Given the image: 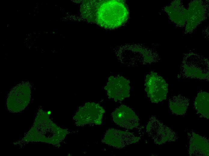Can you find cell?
Segmentation results:
<instances>
[{
    "instance_id": "1",
    "label": "cell",
    "mask_w": 209,
    "mask_h": 156,
    "mask_svg": "<svg viewBox=\"0 0 209 156\" xmlns=\"http://www.w3.org/2000/svg\"><path fill=\"white\" fill-rule=\"evenodd\" d=\"M180 74L182 76L186 78L208 80L209 62L207 59L195 53L186 54L182 62Z\"/></svg>"
},
{
    "instance_id": "2",
    "label": "cell",
    "mask_w": 209,
    "mask_h": 156,
    "mask_svg": "<svg viewBox=\"0 0 209 156\" xmlns=\"http://www.w3.org/2000/svg\"><path fill=\"white\" fill-rule=\"evenodd\" d=\"M145 86L147 96L152 102L157 103L166 99L168 85L156 73L152 72L147 75Z\"/></svg>"
},
{
    "instance_id": "3",
    "label": "cell",
    "mask_w": 209,
    "mask_h": 156,
    "mask_svg": "<svg viewBox=\"0 0 209 156\" xmlns=\"http://www.w3.org/2000/svg\"><path fill=\"white\" fill-rule=\"evenodd\" d=\"M104 112V109L99 104L91 103L78 110L74 119L79 126L87 124L99 125L102 123Z\"/></svg>"
},
{
    "instance_id": "4",
    "label": "cell",
    "mask_w": 209,
    "mask_h": 156,
    "mask_svg": "<svg viewBox=\"0 0 209 156\" xmlns=\"http://www.w3.org/2000/svg\"><path fill=\"white\" fill-rule=\"evenodd\" d=\"M30 98V90L27 83L17 85L10 92L7 101L8 108L13 112H19L26 107Z\"/></svg>"
},
{
    "instance_id": "5",
    "label": "cell",
    "mask_w": 209,
    "mask_h": 156,
    "mask_svg": "<svg viewBox=\"0 0 209 156\" xmlns=\"http://www.w3.org/2000/svg\"><path fill=\"white\" fill-rule=\"evenodd\" d=\"M146 130L149 135L157 144H164L176 139L174 132L154 117L150 118Z\"/></svg>"
},
{
    "instance_id": "6",
    "label": "cell",
    "mask_w": 209,
    "mask_h": 156,
    "mask_svg": "<svg viewBox=\"0 0 209 156\" xmlns=\"http://www.w3.org/2000/svg\"><path fill=\"white\" fill-rule=\"evenodd\" d=\"M140 139V137L133 133L111 128L105 133L102 142L115 148H121L136 143Z\"/></svg>"
},
{
    "instance_id": "7",
    "label": "cell",
    "mask_w": 209,
    "mask_h": 156,
    "mask_svg": "<svg viewBox=\"0 0 209 156\" xmlns=\"http://www.w3.org/2000/svg\"><path fill=\"white\" fill-rule=\"evenodd\" d=\"M109 6L100 10L99 16L103 19L102 21H106V23H108V26L113 27L120 26L126 21L128 16L125 5L120 2L115 1Z\"/></svg>"
},
{
    "instance_id": "8",
    "label": "cell",
    "mask_w": 209,
    "mask_h": 156,
    "mask_svg": "<svg viewBox=\"0 0 209 156\" xmlns=\"http://www.w3.org/2000/svg\"><path fill=\"white\" fill-rule=\"evenodd\" d=\"M130 81L122 76H111L105 87L108 95L115 101H122L130 96Z\"/></svg>"
},
{
    "instance_id": "9",
    "label": "cell",
    "mask_w": 209,
    "mask_h": 156,
    "mask_svg": "<svg viewBox=\"0 0 209 156\" xmlns=\"http://www.w3.org/2000/svg\"><path fill=\"white\" fill-rule=\"evenodd\" d=\"M113 120L117 125L132 129L138 127L140 120L134 112L128 106L123 105L116 109L112 114Z\"/></svg>"
},
{
    "instance_id": "10",
    "label": "cell",
    "mask_w": 209,
    "mask_h": 156,
    "mask_svg": "<svg viewBox=\"0 0 209 156\" xmlns=\"http://www.w3.org/2000/svg\"><path fill=\"white\" fill-rule=\"evenodd\" d=\"M205 11L200 1H194L191 4L188 10L187 30H192L202 21L205 16Z\"/></svg>"
},
{
    "instance_id": "11",
    "label": "cell",
    "mask_w": 209,
    "mask_h": 156,
    "mask_svg": "<svg viewBox=\"0 0 209 156\" xmlns=\"http://www.w3.org/2000/svg\"><path fill=\"white\" fill-rule=\"evenodd\" d=\"M189 148V152L191 155H208V141L205 138L195 134H193L191 137Z\"/></svg>"
},
{
    "instance_id": "12",
    "label": "cell",
    "mask_w": 209,
    "mask_h": 156,
    "mask_svg": "<svg viewBox=\"0 0 209 156\" xmlns=\"http://www.w3.org/2000/svg\"><path fill=\"white\" fill-rule=\"evenodd\" d=\"M173 3L166 8V11L168 14L170 19L174 23L182 26L186 21L188 16V10L185 9L181 4L177 3L174 2Z\"/></svg>"
},
{
    "instance_id": "13",
    "label": "cell",
    "mask_w": 209,
    "mask_h": 156,
    "mask_svg": "<svg viewBox=\"0 0 209 156\" xmlns=\"http://www.w3.org/2000/svg\"><path fill=\"white\" fill-rule=\"evenodd\" d=\"M189 105V99L181 95L174 96L169 101V108L177 115H183L186 111Z\"/></svg>"
},
{
    "instance_id": "14",
    "label": "cell",
    "mask_w": 209,
    "mask_h": 156,
    "mask_svg": "<svg viewBox=\"0 0 209 156\" xmlns=\"http://www.w3.org/2000/svg\"><path fill=\"white\" fill-rule=\"evenodd\" d=\"M196 110L201 116L209 118V94L205 92L198 93L194 102Z\"/></svg>"
},
{
    "instance_id": "15",
    "label": "cell",
    "mask_w": 209,
    "mask_h": 156,
    "mask_svg": "<svg viewBox=\"0 0 209 156\" xmlns=\"http://www.w3.org/2000/svg\"><path fill=\"white\" fill-rule=\"evenodd\" d=\"M51 113V112L50 111H49L47 112V114L48 115H50Z\"/></svg>"
},
{
    "instance_id": "16",
    "label": "cell",
    "mask_w": 209,
    "mask_h": 156,
    "mask_svg": "<svg viewBox=\"0 0 209 156\" xmlns=\"http://www.w3.org/2000/svg\"><path fill=\"white\" fill-rule=\"evenodd\" d=\"M25 43H27V42H26Z\"/></svg>"
}]
</instances>
